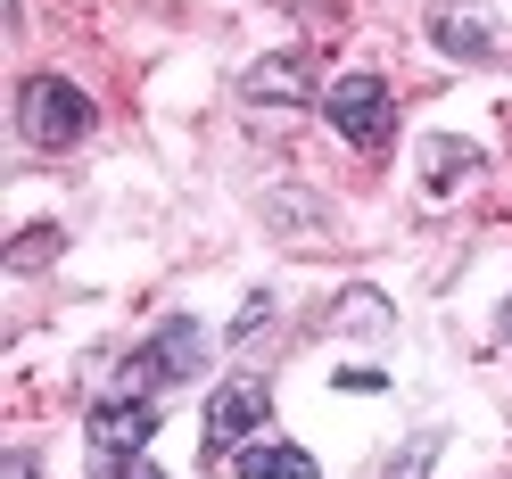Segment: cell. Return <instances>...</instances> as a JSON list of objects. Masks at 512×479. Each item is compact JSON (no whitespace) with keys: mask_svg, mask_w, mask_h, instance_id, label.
I'll return each instance as SVG.
<instances>
[{"mask_svg":"<svg viewBox=\"0 0 512 479\" xmlns=\"http://www.w3.org/2000/svg\"><path fill=\"white\" fill-rule=\"evenodd\" d=\"M91 124H100V116H91V91L83 83H67V75H25L17 83V133L34 149L58 157V149H75Z\"/></svg>","mask_w":512,"mask_h":479,"instance_id":"cell-1","label":"cell"},{"mask_svg":"<svg viewBox=\"0 0 512 479\" xmlns=\"http://www.w3.org/2000/svg\"><path fill=\"white\" fill-rule=\"evenodd\" d=\"M207 372V331L190 323V314H166L133 356H124V380H133L141 397H157V389H182V380H199Z\"/></svg>","mask_w":512,"mask_h":479,"instance_id":"cell-2","label":"cell"},{"mask_svg":"<svg viewBox=\"0 0 512 479\" xmlns=\"http://www.w3.org/2000/svg\"><path fill=\"white\" fill-rule=\"evenodd\" d=\"M323 116H331V133L347 149H364V157H380V149L397 141V100H389V83H380V75H339L323 91Z\"/></svg>","mask_w":512,"mask_h":479,"instance_id":"cell-3","label":"cell"},{"mask_svg":"<svg viewBox=\"0 0 512 479\" xmlns=\"http://www.w3.org/2000/svg\"><path fill=\"white\" fill-rule=\"evenodd\" d=\"M265 422H273V380L265 372L223 380V389L207 397V463L215 455H240L248 438H265Z\"/></svg>","mask_w":512,"mask_h":479,"instance_id":"cell-4","label":"cell"},{"mask_svg":"<svg viewBox=\"0 0 512 479\" xmlns=\"http://www.w3.org/2000/svg\"><path fill=\"white\" fill-rule=\"evenodd\" d=\"M91 455H141V446L157 438V397H100V405H91Z\"/></svg>","mask_w":512,"mask_h":479,"instance_id":"cell-5","label":"cell"},{"mask_svg":"<svg viewBox=\"0 0 512 479\" xmlns=\"http://www.w3.org/2000/svg\"><path fill=\"white\" fill-rule=\"evenodd\" d=\"M430 42L446 58H463V67H496V58H504L496 25L479 17V9H463V0H438V9H430Z\"/></svg>","mask_w":512,"mask_h":479,"instance_id":"cell-6","label":"cell"},{"mask_svg":"<svg viewBox=\"0 0 512 479\" xmlns=\"http://www.w3.org/2000/svg\"><path fill=\"white\" fill-rule=\"evenodd\" d=\"M240 100H248V108H306V100H314L306 58H256V67L240 75Z\"/></svg>","mask_w":512,"mask_h":479,"instance_id":"cell-7","label":"cell"},{"mask_svg":"<svg viewBox=\"0 0 512 479\" xmlns=\"http://www.w3.org/2000/svg\"><path fill=\"white\" fill-rule=\"evenodd\" d=\"M471 174H488V149H479V141H455V133L422 141V182L430 190H463Z\"/></svg>","mask_w":512,"mask_h":479,"instance_id":"cell-8","label":"cell"},{"mask_svg":"<svg viewBox=\"0 0 512 479\" xmlns=\"http://www.w3.org/2000/svg\"><path fill=\"white\" fill-rule=\"evenodd\" d=\"M240 479H323V463L290 438H248L240 446Z\"/></svg>","mask_w":512,"mask_h":479,"instance_id":"cell-9","label":"cell"},{"mask_svg":"<svg viewBox=\"0 0 512 479\" xmlns=\"http://www.w3.org/2000/svg\"><path fill=\"white\" fill-rule=\"evenodd\" d=\"M331 306H339L331 314L339 331H389V298H380V290H339Z\"/></svg>","mask_w":512,"mask_h":479,"instance_id":"cell-10","label":"cell"},{"mask_svg":"<svg viewBox=\"0 0 512 479\" xmlns=\"http://www.w3.org/2000/svg\"><path fill=\"white\" fill-rule=\"evenodd\" d=\"M58 240H67L58 223H34V232H17V248H9V273H42V265L58 257Z\"/></svg>","mask_w":512,"mask_h":479,"instance_id":"cell-11","label":"cell"},{"mask_svg":"<svg viewBox=\"0 0 512 479\" xmlns=\"http://www.w3.org/2000/svg\"><path fill=\"white\" fill-rule=\"evenodd\" d=\"M265 215H273V223H290V232H306V248H314V232H323V207L298 199V190H290V199H265Z\"/></svg>","mask_w":512,"mask_h":479,"instance_id":"cell-12","label":"cell"},{"mask_svg":"<svg viewBox=\"0 0 512 479\" xmlns=\"http://www.w3.org/2000/svg\"><path fill=\"white\" fill-rule=\"evenodd\" d=\"M91 479H166V471H157L149 446H141V455H91Z\"/></svg>","mask_w":512,"mask_h":479,"instance_id":"cell-13","label":"cell"},{"mask_svg":"<svg viewBox=\"0 0 512 479\" xmlns=\"http://www.w3.org/2000/svg\"><path fill=\"white\" fill-rule=\"evenodd\" d=\"M430 463H438V438H413L405 455H389V471H380V479H430Z\"/></svg>","mask_w":512,"mask_h":479,"instance_id":"cell-14","label":"cell"},{"mask_svg":"<svg viewBox=\"0 0 512 479\" xmlns=\"http://www.w3.org/2000/svg\"><path fill=\"white\" fill-rule=\"evenodd\" d=\"M265 323H273V290H256V298L240 306V323H232V339L248 347V339H256V331H265Z\"/></svg>","mask_w":512,"mask_h":479,"instance_id":"cell-15","label":"cell"},{"mask_svg":"<svg viewBox=\"0 0 512 479\" xmlns=\"http://www.w3.org/2000/svg\"><path fill=\"white\" fill-rule=\"evenodd\" d=\"M0 479H42V463H34V446H17V455H9V471H0Z\"/></svg>","mask_w":512,"mask_h":479,"instance_id":"cell-16","label":"cell"},{"mask_svg":"<svg viewBox=\"0 0 512 479\" xmlns=\"http://www.w3.org/2000/svg\"><path fill=\"white\" fill-rule=\"evenodd\" d=\"M496 339H512V298H504V314H496Z\"/></svg>","mask_w":512,"mask_h":479,"instance_id":"cell-17","label":"cell"}]
</instances>
